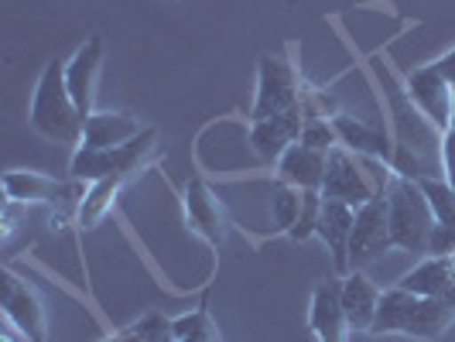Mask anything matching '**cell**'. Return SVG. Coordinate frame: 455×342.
Wrapping results in <instances>:
<instances>
[{
    "label": "cell",
    "mask_w": 455,
    "mask_h": 342,
    "mask_svg": "<svg viewBox=\"0 0 455 342\" xmlns=\"http://www.w3.org/2000/svg\"><path fill=\"white\" fill-rule=\"evenodd\" d=\"M31 127L42 137L55 140V144H83V127H86V116L79 114L72 92L66 83V62H48L38 76V86L31 96Z\"/></svg>",
    "instance_id": "cell-1"
},
{
    "label": "cell",
    "mask_w": 455,
    "mask_h": 342,
    "mask_svg": "<svg viewBox=\"0 0 455 342\" xmlns=\"http://www.w3.org/2000/svg\"><path fill=\"white\" fill-rule=\"evenodd\" d=\"M155 158H158V127H144L134 140L110 147V151H96V147L79 144L68 171L76 182H100V179H124L127 182Z\"/></svg>",
    "instance_id": "cell-2"
},
{
    "label": "cell",
    "mask_w": 455,
    "mask_h": 342,
    "mask_svg": "<svg viewBox=\"0 0 455 342\" xmlns=\"http://www.w3.org/2000/svg\"><path fill=\"white\" fill-rule=\"evenodd\" d=\"M387 209H390V236L397 251L428 257L432 243L435 212L428 205V195L414 179H397L387 188Z\"/></svg>",
    "instance_id": "cell-3"
},
{
    "label": "cell",
    "mask_w": 455,
    "mask_h": 342,
    "mask_svg": "<svg viewBox=\"0 0 455 342\" xmlns=\"http://www.w3.org/2000/svg\"><path fill=\"white\" fill-rule=\"evenodd\" d=\"M384 188L380 182H373V175L363 171V155H353L349 147L336 144L329 151V164H325V182H322V195L325 199H336L346 205H360L370 203L373 195H380Z\"/></svg>",
    "instance_id": "cell-4"
},
{
    "label": "cell",
    "mask_w": 455,
    "mask_h": 342,
    "mask_svg": "<svg viewBox=\"0 0 455 342\" xmlns=\"http://www.w3.org/2000/svg\"><path fill=\"white\" fill-rule=\"evenodd\" d=\"M390 247H394V236H390L387 192H380L356 209L353 240H349V271H363L366 264H373Z\"/></svg>",
    "instance_id": "cell-5"
},
{
    "label": "cell",
    "mask_w": 455,
    "mask_h": 342,
    "mask_svg": "<svg viewBox=\"0 0 455 342\" xmlns=\"http://www.w3.org/2000/svg\"><path fill=\"white\" fill-rule=\"evenodd\" d=\"M301 103L298 92V79L291 66L277 55H264L260 68H257V99H253L251 123L253 120H267V116L288 114Z\"/></svg>",
    "instance_id": "cell-6"
},
{
    "label": "cell",
    "mask_w": 455,
    "mask_h": 342,
    "mask_svg": "<svg viewBox=\"0 0 455 342\" xmlns=\"http://www.w3.org/2000/svg\"><path fill=\"white\" fill-rule=\"evenodd\" d=\"M0 301H4V315H7V325H14L24 339L31 342H45L48 339V315H45V301L42 295L14 277L11 271L0 274Z\"/></svg>",
    "instance_id": "cell-7"
},
{
    "label": "cell",
    "mask_w": 455,
    "mask_h": 342,
    "mask_svg": "<svg viewBox=\"0 0 455 342\" xmlns=\"http://www.w3.org/2000/svg\"><path fill=\"white\" fill-rule=\"evenodd\" d=\"M408 92H411V99L418 103V110L428 116L442 134L452 127L455 90H452V83L435 68V62L432 66H421V68H414V72H411Z\"/></svg>",
    "instance_id": "cell-8"
},
{
    "label": "cell",
    "mask_w": 455,
    "mask_h": 342,
    "mask_svg": "<svg viewBox=\"0 0 455 342\" xmlns=\"http://www.w3.org/2000/svg\"><path fill=\"white\" fill-rule=\"evenodd\" d=\"M100 72H103V38L90 35L83 45L72 52L66 62V83L68 92L79 107L83 116L96 114V86H100Z\"/></svg>",
    "instance_id": "cell-9"
},
{
    "label": "cell",
    "mask_w": 455,
    "mask_h": 342,
    "mask_svg": "<svg viewBox=\"0 0 455 342\" xmlns=\"http://www.w3.org/2000/svg\"><path fill=\"white\" fill-rule=\"evenodd\" d=\"M185 219L209 247H223V240H227V212H223V203L216 199V192L203 179H192L185 185Z\"/></svg>",
    "instance_id": "cell-10"
},
{
    "label": "cell",
    "mask_w": 455,
    "mask_h": 342,
    "mask_svg": "<svg viewBox=\"0 0 455 342\" xmlns=\"http://www.w3.org/2000/svg\"><path fill=\"white\" fill-rule=\"evenodd\" d=\"M301 127H305V103H298L288 114L267 116V120H253L251 123V144L253 151L264 161H277L291 144L301 140Z\"/></svg>",
    "instance_id": "cell-11"
},
{
    "label": "cell",
    "mask_w": 455,
    "mask_h": 342,
    "mask_svg": "<svg viewBox=\"0 0 455 342\" xmlns=\"http://www.w3.org/2000/svg\"><path fill=\"white\" fill-rule=\"evenodd\" d=\"M380 288L366 277L363 271H349L346 277H339V298H342V312L353 332H373V322H377V308H380Z\"/></svg>",
    "instance_id": "cell-12"
},
{
    "label": "cell",
    "mask_w": 455,
    "mask_h": 342,
    "mask_svg": "<svg viewBox=\"0 0 455 342\" xmlns=\"http://www.w3.org/2000/svg\"><path fill=\"white\" fill-rule=\"evenodd\" d=\"M421 192L428 195V205L435 212L432 243L428 257H452L455 253V188L445 179H418Z\"/></svg>",
    "instance_id": "cell-13"
},
{
    "label": "cell",
    "mask_w": 455,
    "mask_h": 342,
    "mask_svg": "<svg viewBox=\"0 0 455 342\" xmlns=\"http://www.w3.org/2000/svg\"><path fill=\"white\" fill-rule=\"evenodd\" d=\"M308 325L319 342H349L353 329L342 312L339 281H319V288L312 295V308H308Z\"/></svg>",
    "instance_id": "cell-14"
},
{
    "label": "cell",
    "mask_w": 455,
    "mask_h": 342,
    "mask_svg": "<svg viewBox=\"0 0 455 342\" xmlns=\"http://www.w3.org/2000/svg\"><path fill=\"white\" fill-rule=\"evenodd\" d=\"M325 199V195H322ZM353 223H356V205L325 199L322 203V219H319V236L332 253V267L336 274H349V240H353Z\"/></svg>",
    "instance_id": "cell-15"
},
{
    "label": "cell",
    "mask_w": 455,
    "mask_h": 342,
    "mask_svg": "<svg viewBox=\"0 0 455 342\" xmlns=\"http://www.w3.org/2000/svg\"><path fill=\"white\" fill-rule=\"evenodd\" d=\"M144 131V123L134 114H124V110H96L92 116H86V127H83V144L96 147V151H110L120 147L127 140H134Z\"/></svg>",
    "instance_id": "cell-16"
},
{
    "label": "cell",
    "mask_w": 455,
    "mask_h": 342,
    "mask_svg": "<svg viewBox=\"0 0 455 342\" xmlns=\"http://www.w3.org/2000/svg\"><path fill=\"white\" fill-rule=\"evenodd\" d=\"M325 164L329 155L325 151H312L305 144H291L281 158H277V182L295 185V188H319L325 182Z\"/></svg>",
    "instance_id": "cell-17"
},
{
    "label": "cell",
    "mask_w": 455,
    "mask_h": 342,
    "mask_svg": "<svg viewBox=\"0 0 455 342\" xmlns=\"http://www.w3.org/2000/svg\"><path fill=\"white\" fill-rule=\"evenodd\" d=\"M397 288L418 298H455V274L449 257H421L418 267H411Z\"/></svg>",
    "instance_id": "cell-18"
},
{
    "label": "cell",
    "mask_w": 455,
    "mask_h": 342,
    "mask_svg": "<svg viewBox=\"0 0 455 342\" xmlns=\"http://www.w3.org/2000/svg\"><path fill=\"white\" fill-rule=\"evenodd\" d=\"M4 192L11 203H66L72 199V188L66 182H55L52 175H42V171H7L4 175Z\"/></svg>",
    "instance_id": "cell-19"
},
{
    "label": "cell",
    "mask_w": 455,
    "mask_h": 342,
    "mask_svg": "<svg viewBox=\"0 0 455 342\" xmlns=\"http://www.w3.org/2000/svg\"><path fill=\"white\" fill-rule=\"evenodd\" d=\"M455 322V298H421L404 336L411 339H438Z\"/></svg>",
    "instance_id": "cell-20"
},
{
    "label": "cell",
    "mask_w": 455,
    "mask_h": 342,
    "mask_svg": "<svg viewBox=\"0 0 455 342\" xmlns=\"http://www.w3.org/2000/svg\"><path fill=\"white\" fill-rule=\"evenodd\" d=\"M418 301L421 298L404 291V288H387L384 295H380V308H377V322H373V332L370 336H390V332H408L411 325V315H414V308H418Z\"/></svg>",
    "instance_id": "cell-21"
},
{
    "label": "cell",
    "mask_w": 455,
    "mask_h": 342,
    "mask_svg": "<svg viewBox=\"0 0 455 342\" xmlns=\"http://www.w3.org/2000/svg\"><path fill=\"white\" fill-rule=\"evenodd\" d=\"M332 127H336V137H339L342 147H349V151H356V155H363V158H380V155L387 151L384 134L373 131V127H366V123H360V120H353V116L336 114L332 116Z\"/></svg>",
    "instance_id": "cell-22"
},
{
    "label": "cell",
    "mask_w": 455,
    "mask_h": 342,
    "mask_svg": "<svg viewBox=\"0 0 455 342\" xmlns=\"http://www.w3.org/2000/svg\"><path fill=\"white\" fill-rule=\"evenodd\" d=\"M124 188V179H100V182H90V192L79 199V227L83 229H96L114 209L116 195Z\"/></svg>",
    "instance_id": "cell-23"
},
{
    "label": "cell",
    "mask_w": 455,
    "mask_h": 342,
    "mask_svg": "<svg viewBox=\"0 0 455 342\" xmlns=\"http://www.w3.org/2000/svg\"><path fill=\"white\" fill-rule=\"evenodd\" d=\"M175 342H220V329H216V322L209 315L205 301L196 312L175 319Z\"/></svg>",
    "instance_id": "cell-24"
},
{
    "label": "cell",
    "mask_w": 455,
    "mask_h": 342,
    "mask_svg": "<svg viewBox=\"0 0 455 342\" xmlns=\"http://www.w3.org/2000/svg\"><path fill=\"white\" fill-rule=\"evenodd\" d=\"M271 212H274V229L291 233L298 223V212H301V188L284 185V182H274Z\"/></svg>",
    "instance_id": "cell-25"
},
{
    "label": "cell",
    "mask_w": 455,
    "mask_h": 342,
    "mask_svg": "<svg viewBox=\"0 0 455 342\" xmlns=\"http://www.w3.org/2000/svg\"><path fill=\"white\" fill-rule=\"evenodd\" d=\"M322 192L319 188H301V212H298L295 229L288 233L291 243H305L312 236H319V219H322Z\"/></svg>",
    "instance_id": "cell-26"
},
{
    "label": "cell",
    "mask_w": 455,
    "mask_h": 342,
    "mask_svg": "<svg viewBox=\"0 0 455 342\" xmlns=\"http://www.w3.org/2000/svg\"><path fill=\"white\" fill-rule=\"evenodd\" d=\"M298 144H305V147H312V151H332L336 144H339V137H336V127H332V120L329 116H319V114H308L305 110V127H301V140Z\"/></svg>",
    "instance_id": "cell-27"
},
{
    "label": "cell",
    "mask_w": 455,
    "mask_h": 342,
    "mask_svg": "<svg viewBox=\"0 0 455 342\" xmlns=\"http://www.w3.org/2000/svg\"><path fill=\"white\" fill-rule=\"evenodd\" d=\"M134 332L144 342H175V319H164L161 312H148L134 322Z\"/></svg>",
    "instance_id": "cell-28"
},
{
    "label": "cell",
    "mask_w": 455,
    "mask_h": 342,
    "mask_svg": "<svg viewBox=\"0 0 455 342\" xmlns=\"http://www.w3.org/2000/svg\"><path fill=\"white\" fill-rule=\"evenodd\" d=\"M442 164H445V182L455 188V123L445 131V144H442Z\"/></svg>",
    "instance_id": "cell-29"
},
{
    "label": "cell",
    "mask_w": 455,
    "mask_h": 342,
    "mask_svg": "<svg viewBox=\"0 0 455 342\" xmlns=\"http://www.w3.org/2000/svg\"><path fill=\"white\" fill-rule=\"evenodd\" d=\"M435 68H438V72H442V76L455 86V48L449 52V55H442V59L435 62Z\"/></svg>",
    "instance_id": "cell-30"
},
{
    "label": "cell",
    "mask_w": 455,
    "mask_h": 342,
    "mask_svg": "<svg viewBox=\"0 0 455 342\" xmlns=\"http://www.w3.org/2000/svg\"><path fill=\"white\" fill-rule=\"evenodd\" d=\"M103 342H144V339L137 336L134 325H131V329H124V332H116V336H110V339H103Z\"/></svg>",
    "instance_id": "cell-31"
},
{
    "label": "cell",
    "mask_w": 455,
    "mask_h": 342,
    "mask_svg": "<svg viewBox=\"0 0 455 342\" xmlns=\"http://www.w3.org/2000/svg\"><path fill=\"white\" fill-rule=\"evenodd\" d=\"M0 342H18V336H14V332H11V329H7V332H4V336H0Z\"/></svg>",
    "instance_id": "cell-32"
}]
</instances>
